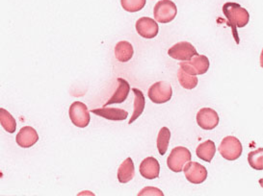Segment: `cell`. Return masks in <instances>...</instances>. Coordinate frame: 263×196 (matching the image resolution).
<instances>
[{
	"label": "cell",
	"instance_id": "6da1fadb",
	"mask_svg": "<svg viewBox=\"0 0 263 196\" xmlns=\"http://www.w3.org/2000/svg\"><path fill=\"white\" fill-rule=\"evenodd\" d=\"M223 13L232 26V34L236 43H239V38L236 27H245L250 20V14L247 10L234 2H228L223 6Z\"/></svg>",
	"mask_w": 263,
	"mask_h": 196
},
{
	"label": "cell",
	"instance_id": "7a4b0ae2",
	"mask_svg": "<svg viewBox=\"0 0 263 196\" xmlns=\"http://www.w3.org/2000/svg\"><path fill=\"white\" fill-rule=\"evenodd\" d=\"M192 159L191 152L186 147L178 146L171 151V154L167 159V165L174 172H181L184 165Z\"/></svg>",
	"mask_w": 263,
	"mask_h": 196
},
{
	"label": "cell",
	"instance_id": "3957f363",
	"mask_svg": "<svg viewBox=\"0 0 263 196\" xmlns=\"http://www.w3.org/2000/svg\"><path fill=\"white\" fill-rule=\"evenodd\" d=\"M177 14L178 8L171 0H160L154 8L155 20L159 24H169L175 19Z\"/></svg>",
	"mask_w": 263,
	"mask_h": 196
},
{
	"label": "cell",
	"instance_id": "277c9868",
	"mask_svg": "<svg viewBox=\"0 0 263 196\" xmlns=\"http://www.w3.org/2000/svg\"><path fill=\"white\" fill-rule=\"evenodd\" d=\"M219 153L228 161H235L242 155L243 147L239 140L233 136H229L223 139L219 146Z\"/></svg>",
	"mask_w": 263,
	"mask_h": 196
},
{
	"label": "cell",
	"instance_id": "5b68a950",
	"mask_svg": "<svg viewBox=\"0 0 263 196\" xmlns=\"http://www.w3.org/2000/svg\"><path fill=\"white\" fill-rule=\"evenodd\" d=\"M180 69H182L186 73L191 75H201L206 73L209 70V58L204 55L193 56L190 60L180 63Z\"/></svg>",
	"mask_w": 263,
	"mask_h": 196
},
{
	"label": "cell",
	"instance_id": "8992f818",
	"mask_svg": "<svg viewBox=\"0 0 263 196\" xmlns=\"http://www.w3.org/2000/svg\"><path fill=\"white\" fill-rule=\"evenodd\" d=\"M69 116L73 125L79 128H85L90 123V112L87 105L80 101H76L70 105Z\"/></svg>",
	"mask_w": 263,
	"mask_h": 196
},
{
	"label": "cell",
	"instance_id": "52a82bcc",
	"mask_svg": "<svg viewBox=\"0 0 263 196\" xmlns=\"http://www.w3.org/2000/svg\"><path fill=\"white\" fill-rule=\"evenodd\" d=\"M173 95L172 86L168 82H156L148 90V97L154 103L163 104L171 100Z\"/></svg>",
	"mask_w": 263,
	"mask_h": 196
},
{
	"label": "cell",
	"instance_id": "ba28073f",
	"mask_svg": "<svg viewBox=\"0 0 263 196\" xmlns=\"http://www.w3.org/2000/svg\"><path fill=\"white\" fill-rule=\"evenodd\" d=\"M186 179L195 185H200L208 178L206 168L199 163L188 162L183 167Z\"/></svg>",
	"mask_w": 263,
	"mask_h": 196
},
{
	"label": "cell",
	"instance_id": "9c48e42d",
	"mask_svg": "<svg viewBox=\"0 0 263 196\" xmlns=\"http://www.w3.org/2000/svg\"><path fill=\"white\" fill-rule=\"evenodd\" d=\"M197 54H198V52H197L195 47L188 41L178 42L168 50V55L172 57L173 59L182 61V62L190 60L193 56L197 55Z\"/></svg>",
	"mask_w": 263,
	"mask_h": 196
},
{
	"label": "cell",
	"instance_id": "30bf717a",
	"mask_svg": "<svg viewBox=\"0 0 263 196\" xmlns=\"http://www.w3.org/2000/svg\"><path fill=\"white\" fill-rule=\"evenodd\" d=\"M197 123L203 130H213L219 124V116L211 108H202L197 114Z\"/></svg>",
	"mask_w": 263,
	"mask_h": 196
},
{
	"label": "cell",
	"instance_id": "8fae6325",
	"mask_svg": "<svg viewBox=\"0 0 263 196\" xmlns=\"http://www.w3.org/2000/svg\"><path fill=\"white\" fill-rule=\"evenodd\" d=\"M158 24L151 17H141L136 21V31L144 39H154L158 34Z\"/></svg>",
	"mask_w": 263,
	"mask_h": 196
},
{
	"label": "cell",
	"instance_id": "7c38bea8",
	"mask_svg": "<svg viewBox=\"0 0 263 196\" xmlns=\"http://www.w3.org/2000/svg\"><path fill=\"white\" fill-rule=\"evenodd\" d=\"M39 141V135L31 126H25L16 135V141L18 146L23 148H29Z\"/></svg>",
	"mask_w": 263,
	"mask_h": 196
},
{
	"label": "cell",
	"instance_id": "4fadbf2b",
	"mask_svg": "<svg viewBox=\"0 0 263 196\" xmlns=\"http://www.w3.org/2000/svg\"><path fill=\"white\" fill-rule=\"evenodd\" d=\"M140 174L148 180L156 179L160 172V165L154 157H147L143 160L139 167Z\"/></svg>",
	"mask_w": 263,
	"mask_h": 196
},
{
	"label": "cell",
	"instance_id": "5bb4252c",
	"mask_svg": "<svg viewBox=\"0 0 263 196\" xmlns=\"http://www.w3.org/2000/svg\"><path fill=\"white\" fill-rule=\"evenodd\" d=\"M118 88L116 92L110 97L107 102L105 103L104 107L111 105V104H120L124 102L127 98L129 92H130V85L126 80L123 78H118Z\"/></svg>",
	"mask_w": 263,
	"mask_h": 196
},
{
	"label": "cell",
	"instance_id": "9a60e30c",
	"mask_svg": "<svg viewBox=\"0 0 263 196\" xmlns=\"http://www.w3.org/2000/svg\"><path fill=\"white\" fill-rule=\"evenodd\" d=\"M91 113L95 114L96 116H99L101 118H106L112 121H122L126 119L128 117V113L123 109L118 108H99V109H93Z\"/></svg>",
	"mask_w": 263,
	"mask_h": 196
},
{
	"label": "cell",
	"instance_id": "2e32d148",
	"mask_svg": "<svg viewBox=\"0 0 263 196\" xmlns=\"http://www.w3.org/2000/svg\"><path fill=\"white\" fill-rule=\"evenodd\" d=\"M118 180L122 184H126L134 178L135 176V168L132 158H127L120 165L118 169Z\"/></svg>",
	"mask_w": 263,
	"mask_h": 196
},
{
	"label": "cell",
	"instance_id": "e0dca14e",
	"mask_svg": "<svg viewBox=\"0 0 263 196\" xmlns=\"http://www.w3.org/2000/svg\"><path fill=\"white\" fill-rule=\"evenodd\" d=\"M134 54V50L132 43L126 41V40H122L119 41L115 47V57L117 60L121 63H126L128 62Z\"/></svg>",
	"mask_w": 263,
	"mask_h": 196
},
{
	"label": "cell",
	"instance_id": "ac0fdd59",
	"mask_svg": "<svg viewBox=\"0 0 263 196\" xmlns=\"http://www.w3.org/2000/svg\"><path fill=\"white\" fill-rule=\"evenodd\" d=\"M215 153H216L215 143H214V141H210V140L201 143L196 150L197 156L206 163H210L212 161Z\"/></svg>",
	"mask_w": 263,
	"mask_h": 196
},
{
	"label": "cell",
	"instance_id": "d6986e66",
	"mask_svg": "<svg viewBox=\"0 0 263 196\" xmlns=\"http://www.w3.org/2000/svg\"><path fill=\"white\" fill-rule=\"evenodd\" d=\"M132 92L134 93V95H135L134 110H133L132 118L128 121V124H132L137 118H139L145 110V106H146V100H145V96H144L143 93L138 89H132Z\"/></svg>",
	"mask_w": 263,
	"mask_h": 196
},
{
	"label": "cell",
	"instance_id": "ffe728a7",
	"mask_svg": "<svg viewBox=\"0 0 263 196\" xmlns=\"http://www.w3.org/2000/svg\"><path fill=\"white\" fill-rule=\"evenodd\" d=\"M171 140V131L167 127H163L160 129L158 137L156 140L157 150L161 156H164L169 147V142Z\"/></svg>",
	"mask_w": 263,
	"mask_h": 196
},
{
	"label": "cell",
	"instance_id": "44dd1931",
	"mask_svg": "<svg viewBox=\"0 0 263 196\" xmlns=\"http://www.w3.org/2000/svg\"><path fill=\"white\" fill-rule=\"evenodd\" d=\"M0 122L3 129L8 133H15L16 130V121L14 117L5 109H0Z\"/></svg>",
	"mask_w": 263,
	"mask_h": 196
},
{
	"label": "cell",
	"instance_id": "7402d4cb",
	"mask_svg": "<svg viewBox=\"0 0 263 196\" xmlns=\"http://www.w3.org/2000/svg\"><path fill=\"white\" fill-rule=\"evenodd\" d=\"M178 79L180 86L186 90H193L198 85V77L186 73L182 69L178 70Z\"/></svg>",
	"mask_w": 263,
	"mask_h": 196
},
{
	"label": "cell",
	"instance_id": "603a6c76",
	"mask_svg": "<svg viewBox=\"0 0 263 196\" xmlns=\"http://www.w3.org/2000/svg\"><path fill=\"white\" fill-rule=\"evenodd\" d=\"M248 162L251 167L256 170H262L263 169V149H258L252 151L248 155Z\"/></svg>",
	"mask_w": 263,
	"mask_h": 196
},
{
	"label": "cell",
	"instance_id": "cb8c5ba5",
	"mask_svg": "<svg viewBox=\"0 0 263 196\" xmlns=\"http://www.w3.org/2000/svg\"><path fill=\"white\" fill-rule=\"evenodd\" d=\"M146 1L147 0H121V4L125 11L129 13H135L145 7Z\"/></svg>",
	"mask_w": 263,
	"mask_h": 196
},
{
	"label": "cell",
	"instance_id": "d4e9b609",
	"mask_svg": "<svg viewBox=\"0 0 263 196\" xmlns=\"http://www.w3.org/2000/svg\"><path fill=\"white\" fill-rule=\"evenodd\" d=\"M145 195L164 196V193L158 188H154V187H147V188H143L138 193V196Z\"/></svg>",
	"mask_w": 263,
	"mask_h": 196
}]
</instances>
